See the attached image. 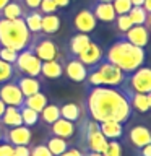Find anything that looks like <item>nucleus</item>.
<instances>
[{
  "mask_svg": "<svg viewBox=\"0 0 151 156\" xmlns=\"http://www.w3.org/2000/svg\"><path fill=\"white\" fill-rule=\"evenodd\" d=\"M83 107L86 115L96 122L127 124L133 114L128 94L122 86H88Z\"/></svg>",
  "mask_w": 151,
  "mask_h": 156,
  "instance_id": "obj_1",
  "label": "nucleus"
},
{
  "mask_svg": "<svg viewBox=\"0 0 151 156\" xmlns=\"http://www.w3.org/2000/svg\"><path fill=\"white\" fill-rule=\"evenodd\" d=\"M104 58L107 62L114 63L125 72L127 75L135 72L136 68L145 65L148 60V51L143 47H136L133 44L127 42L125 39L119 37L115 42H112L107 51H104Z\"/></svg>",
  "mask_w": 151,
  "mask_h": 156,
  "instance_id": "obj_2",
  "label": "nucleus"
},
{
  "mask_svg": "<svg viewBox=\"0 0 151 156\" xmlns=\"http://www.w3.org/2000/svg\"><path fill=\"white\" fill-rule=\"evenodd\" d=\"M33 34L24 24V20H5L0 18V46L23 51L31 46Z\"/></svg>",
  "mask_w": 151,
  "mask_h": 156,
  "instance_id": "obj_3",
  "label": "nucleus"
},
{
  "mask_svg": "<svg viewBox=\"0 0 151 156\" xmlns=\"http://www.w3.org/2000/svg\"><path fill=\"white\" fill-rule=\"evenodd\" d=\"M31 51L37 55V58L41 62H47V60H55L60 58L63 54L58 47V44L54 41L51 36L47 34H33V42H31Z\"/></svg>",
  "mask_w": 151,
  "mask_h": 156,
  "instance_id": "obj_4",
  "label": "nucleus"
},
{
  "mask_svg": "<svg viewBox=\"0 0 151 156\" xmlns=\"http://www.w3.org/2000/svg\"><path fill=\"white\" fill-rule=\"evenodd\" d=\"M41 65L42 62L31 51V47L19 51L16 62L13 63L16 75H24V76H41Z\"/></svg>",
  "mask_w": 151,
  "mask_h": 156,
  "instance_id": "obj_5",
  "label": "nucleus"
},
{
  "mask_svg": "<svg viewBox=\"0 0 151 156\" xmlns=\"http://www.w3.org/2000/svg\"><path fill=\"white\" fill-rule=\"evenodd\" d=\"M122 88L132 93H141V94L149 93L151 91V67L141 65L135 72L128 73Z\"/></svg>",
  "mask_w": 151,
  "mask_h": 156,
  "instance_id": "obj_6",
  "label": "nucleus"
},
{
  "mask_svg": "<svg viewBox=\"0 0 151 156\" xmlns=\"http://www.w3.org/2000/svg\"><path fill=\"white\" fill-rule=\"evenodd\" d=\"M93 68H96L97 72H99V75L102 78V85L104 86H124V83L127 80V73L122 72L117 65L114 63L107 62L106 58H102L96 63V65H93Z\"/></svg>",
  "mask_w": 151,
  "mask_h": 156,
  "instance_id": "obj_7",
  "label": "nucleus"
},
{
  "mask_svg": "<svg viewBox=\"0 0 151 156\" xmlns=\"http://www.w3.org/2000/svg\"><path fill=\"white\" fill-rule=\"evenodd\" d=\"M63 75L73 83H85L88 75V67L81 63L76 57L63 55Z\"/></svg>",
  "mask_w": 151,
  "mask_h": 156,
  "instance_id": "obj_8",
  "label": "nucleus"
},
{
  "mask_svg": "<svg viewBox=\"0 0 151 156\" xmlns=\"http://www.w3.org/2000/svg\"><path fill=\"white\" fill-rule=\"evenodd\" d=\"M72 23H73V29L76 33H85V34H90L97 26V20L94 16V13L90 10V7L78 10L72 20Z\"/></svg>",
  "mask_w": 151,
  "mask_h": 156,
  "instance_id": "obj_9",
  "label": "nucleus"
},
{
  "mask_svg": "<svg viewBox=\"0 0 151 156\" xmlns=\"http://www.w3.org/2000/svg\"><path fill=\"white\" fill-rule=\"evenodd\" d=\"M3 140L10 143L12 146L19 145H31L33 140V132L26 125H18L12 129H3Z\"/></svg>",
  "mask_w": 151,
  "mask_h": 156,
  "instance_id": "obj_10",
  "label": "nucleus"
},
{
  "mask_svg": "<svg viewBox=\"0 0 151 156\" xmlns=\"http://www.w3.org/2000/svg\"><path fill=\"white\" fill-rule=\"evenodd\" d=\"M0 99H2L7 106H13V107H19L23 106L24 96L19 91L18 85L15 83V80L0 83Z\"/></svg>",
  "mask_w": 151,
  "mask_h": 156,
  "instance_id": "obj_11",
  "label": "nucleus"
},
{
  "mask_svg": "<svg viewBox=\"0 0 151 156\" xmlns=\"http://www.w3.org/2000/svg\"><path fill=\"white\" fill-rule=\"evenodd\" d=\"M119 37L125 39L127 42L133 44L136 47L146 49L149 44V39H151V31L145 26V24H133L125 34H122Z\"/></svg>",
  "mask_w": 151,
  "mask_h": 156,
  "instance_id": "obj_12",
  "label": "nucleus"
},
{
  "mask_svg": "<svg viewBox=\"0 0 151 156\" xmlns=\"http://www.w3.org/2000/svg\"><path fill=\"white\" fill-rule=\"evenodd\" d=\"M15 83L18 85L19 91L23 93L24 98L41 93L44 90V81L41 76H24V75H15Z\"/></svg>",
  "mask_w": 151,
  "mask_h": 156,
  "instance_id": "obj_13",
  "label": "nucleus"
},
{
  "mask_svg": "<svg viewBox=\"0 0 151 156\" xmlns=\"http://www.w3.org/2000/svg\"><path fill=\"white\" fill-rule=\"evenodd\" d=\"M127 138H128L132 146H135V150L143 148L145 145L151 143V129L148 125H143V124L133 125L128 129Z\"/></svg>",
  "mask_w": 151,
  "mask_h": 156,
  "instance_id": "obj_14",
  "label": "nucleus"
},
{
  "mask_svg": "<svg viewBox=\"0 0 151 156\" xmlns=\"http://www.w3.org/2000/svg\"><path fill=\"white\" fill-rule=\"evenodd\" d=\"M76 130H78V127L75 122H70V120L63 119V117L57 119L54 124L49 125V135L60 136V138H65V140H72L76 135Z\"/></svg>",
  "mask_w": 151,
  "mask_h": 156,
  "instance_id": "obj_15",
  "label": "nucleus"
},
{
  "mask_svg": "<svg viewBox=\"0 0 151 156\" xmlns=\"http://www.w3.org/2000/svg\"><path fill=\"white\" fill-rule=\"evenodd\" d=\"M76 58H78L81 63H85L88 68H90V67L96 65L99 60H102V58H104V49H102L96 41H91L90 46H88Z\"/></svg>",
  "mask_w": 151,
  "mask_h": 156,
  "instance_id": "obj_16",
  "label": "nucleus"
},
{
  "mask_svg": "<svg viewBox=\"0 0 151 156\" xmlns=\"http://www.w3.org/2000/svg\"><path fill=\"white\" fill-rule=\"evenodd\" d=\"M91 41H93V39L90 37V34L75 33V34L70 37V41H68L67 52L63 54V55H67V57H78L88 46H90Z\"/></svg>",
  "mask_w": 151,
  "mask_h": 156,
  "instance_id": "obj_17",
  "label": "nucleus"
},
{
  "mask_svg": "<svg viewBox=\"0 0 151 156\" xmlns=\"http://www.w3.org/2000/svg\"><path fill=\"white\" fill-rule=\"evenodd\" d=\"M63 76V55L55 60L42 62L41 65V78L44 80H58Z\"/></svg>",
  "mask_w": 151,
  "mask_h": 156,
  "instance_id": "obj_18",
  "label": "nucleus"
},
{
  "mask_svg": "<svg viewBox=\"0 0 151 156\" xmlns=\"http://www.w3.org/2000/svg\"><path fill=\"white\" fill-rule=\"evenodd\" d=\"M90 10L94 13V16L97 21H102V23H114L115 20V12H114V7L112 3H106V2H93L90 5Z\"/></svg>",
  "mask_w": 151,
  "mask_h": 156,
  "instance_id": "obj_19",
  "label": "nucleus"
},
{
  "mask_svg": "<svg viewBox=\"0 0 151 156\" xmlns=\"http://www.w3.org/2000/svg\"><path fill=\"white\" fill-rule=\"evenodd\" d=\"M97 125H99L101 133L106 136V140H122L125 136L124 124L120 122H97Z\"/></svg>",
  "mask_w": 151,
  "mask_h": 156,
  "instance_id": "obj_20",
  "label": "nucleus"
},
{
  "mask_svg": "<svg viewBox=\"0 0 151 156\" xmlns=\"http://www.w3.org/2000/svg\"><path fill=\"white\" fill-rule=\"evenodd\" d=\"M86 115L85 112V107L76 104V102H63V104L60 106V117H63V119L70 120V122H75V124H78L83 117Z\"/></svg>",
  "mask_w": 151,
  "mask_h": 156,
  "instance_id": "obj_21",
  "label": "nucleus"
},
{
  "mask_svg": "<svg viewBox=\"0 0 151 156\" xmlns=\"http://www.w3.org/2000/svg\"><path fill=\"white\" fill-rule=\"evenodd\" d=\"M28 10L23 5L21 0H10V2L3 7V10L0 12V18L5 20H19L24 16Z\"/></svg>",
  "mask_w": 151,
  "mask_h": 156,
  "instance_id": "obj_22",
  "label": "nucleus"
},
{
  "mask_svg": "<svg viewBox=\"0 0 151 156\" xmlns=\"http://www.w3.org/2000/svg\"><path fill=\"white\" fill-rule=\"evenodd\" d=\"M0 125L3 129H12V127H18L23 125L21 120V114H19V107H13V106H7L5 112L0 119Z\"/></svg>",
  "mask_w": 151,
  "mask_h": 156,
  "instance_id": "obj_23",
  "label": "nucleus"
},
{
  "mask_svg": "<svg viewBox=\"0 0 151 156\" xmlns=\"http://www.w3.org/2000/svg\"><path fill=\"white\" fill-rule=\"evenodd\" d=\"M62 26V20L57 13H51V15H42V24H41V33L52 36V34L58 33V29Z\"/></svg>",
  "mask_w": 151,
  "mask_h": 156,
  "instance_id": "obj_24",
  "label": "nucleus"
},
{
  "mask_svg": "<svg viewBox=\"0 0 151 156\" xmlns=\"http://www.w3.org/2000/svg\"><path fill=\"white\" fill-rule=\"evenodd\" d=\"M44 145L49 148V151L54 154V156H58L62 154L63 151L68 150V146H72V143L65 138H60V136H54V135H49L46 140L42 141Z\"/></svg>",
  "mask_w": 151,
  "mask_h": 156,
  "instance_id": "obj_25",
  "label": "nucleus"
},
{
  "mask_svg": "<svg viewBox=\"0 0 151 156\" xmlns=\"http://www.w3.org/2000/svg\"><path fill=\"white\" fill-rule=\"evenodd\" d=\"M24 24L29 29L31 34H39L41 33V24H42V13L39 10H28L24 13Z\"/></svg>",
  "mask_w": 151,
  "mask_h": 156,
  "instance_id": "obj_26",
  "label": "nucleus"
},
{
  "mask_svg": "<svg viewBox=\"0 0 151 156\" xmlns=\"http://www.w3.org/2000/svg\"><path fill=\"white\" fill-rule=\"evenodd\" d=\"M57 119H60V104L57 102H47V106L39 112V120H42V124H46L47 127Z\"/></svg>",
  "mask_w": 151,
  "mask_h": 156,
  "instance_id": "obj_27",
  "label": "nucleus"
},
{
  "mask_svg": "<svg viewBox=\"0 0 151 156\" xmlns=\"http://www.w3.org/2000/svg\"><path fill=\"white\" fill-rule=\"evenodd\" d=\"M127 94H128V99H130V104H132L133 112H138V114H146V112H149L148 101H146V94H141V93H132V91H127Z\"/></svg>",
  "mask_w": 151,
  "mask_h": 156,
  "instance_id": "obj_28",
  "label": "nucleus"
},
{
  "mask_svg": "<svg viewBox=\"0 0 151 156\" xmlns=\"http://www.w3.org/2000/svg\"><path fill=\"white\" fill-rule=\"evenodd\" d=\"M47 102H49V98L46 93H36V94H31V96H28V98H24V101H23V104L24 106H28L29 109H33V111H36V112H41L44 107L47 106Z\"/></svg>",
  "mask_w": 151,
  "mask_h": 156,
  "instance_id": "obj_29",
  "label": "nucleus"
},
{
  "mask_svg": "<svg viewBox=\"0 0 151 156\" xmlns=\"http://www.w3.org/2000/svg\"><path fill=\"white\" fill-rule=\"evenodd\" d=\"M19 114H21V120H23V125L26 127H34L36 124H39V112L29 109L28 106H19Z\"/></svg>",
  "mask_w": 151,
  "mask_h": 156,
  "instance_id": "obj_30",
  "label": "nucleus"
},
{
  "mask_svg": "<svg viewBox=\"0 0 151 156\" xmlns=\"http://www.w3.org/2000/svg\"><path fill=\"white\" fill-rule=\"evenodd\" d=\"M102 156H124V146L120 140H107L106 148L102 150Z\"/></svg>",
  "mask_w": 151,
  "mask_h": 156,
  "instance_id": "obj_31",
  "label": "nucleus"
},
{
  "mask_svg": "<svg viewBox=\"0 0 151 156\" xmlns=\"http://www.w3.org/2000/svg\"><path fill=\"white\" fill-rule=\"evenodd\" d=\"M114 26H115V31L119 33V36H122V34H125L133 24H132L128 15H117L115 20H114Z\"/></svg>",
  "mask_w": 151,
  "mask_h": 156,
  "instance_id": "obj_32",
  "label": "nucleus"
},
{
  "mask_svg": "<svg viewBox=\"0 0 151 156\" xmlns=\"http://www.w3.org/2000/svg\"><path fill=\"white\" fill-rule=\"evenodd\" d=\"M15 75H16V72H15V67L12 63L5 62L0 58V83H5V81H10L13 80Z\"/></svg>",
  "mask_w": 151,
  "mask_h": 156,
  "instance_id": "obj_33",
  "label": "nucleus"
},
{
  "mask_svg": "<svg viewBox=\"0 0 151 156\" xmlns=\"http://www.w3.org/2000/svg\"><path fill=\"white\" fill-rule=\"evenodd\" d=\"M127 15L130 16L132 24H145L146 16H148V13L145 12L143 7H132V10Z\"/></svg>",
  "mask_w": 151,
  "mask_h": 156,
  "instance_id": "obj_34",
  "label": "nucleus"
},
{
  "mask_svg": "<svg viewBox=\"0 0 151 156\" xmlns=\"http://www.w3.org/2000/svg\"><path fill=\"white\" fill-rule=\"evenodd\" d=\"M112 7H114L115 15H127L133 5H132L130 0H114V2H112Z\"/></svg>",
  "mask_w": 151,
  "mask_h": 156,
  "instance_id": "obj_35",
  "label": "nucleus"
},
{
  "mask_svg": "<svg viewBox=\"0 0 151 156\" xmlns=\"http://www.w3.org/2000/svg\"><path fill=\"white\" fill-rule=\"evenodd\" d=\"M16 57H18V51H15L12 47H0V58L8 63H13L16 62Z\"/></svg>",
  "mask_w": 151,
  "mask_h": 156,
  "instance_id": "obj_36",
  "label": "nucleus"
},
{
  "mask_svg": "<svg viewBox=\"0 0 151 156\" xmlns=\"http://www.w3.org/2000/svg\"><path fill=\"white\" fill-rule=\"evenodd\" d=\"M29 156H54L44 143L29 145Z\"/></svg>",
  "mask_w": 151,
  "mask_h": 156,
  "instance_id": "obj_37",
  "label": "nucleus"
},
{
  "mask_svg": "<svg viewBox=\"0 0 151 156\" xmlns=\"http://www.w3.org/2000/svg\"><path fill=\"white\" fill-rule=\"evenodd\" d=\"M39 12L42 15H51V13H57L58 7L55 5L54 0H41V5H39Z\"/></svg>",
  "mask_w": 151,
  "mask_h": 156,
  "instance_id": "obj_38",
  "label": "nucleus"
},
{
  "mask_svg": "<svg viewBox=\"0 0 151 156\" xmlns=\"http://www.w3.org/2000/svg\"><path fill=\"white\" fill-rule=\"evenodd\" d=\"M0 156H13V146L5 140L0 141Z\"/></svg>",
  "mask_w": 151,
  "mask_h": 156,
  "instance_id": "obj_39",
  "label": "nucleus"
},
{
  "mask_svg": "<svg viewBox=\"0 0 151 156\" xmlns=\"http://www.w3.org/2000/svg\"><path fill=\"white\" fill-rule=\"evenodd\" d=\"M13 156H29V145L13 146Z\"/></svg>",
  "mask_w": 151,
  "mask_h": 156,
  "instance_id": "obj_40",
  "label": "nucleus"
},
{
  "mask_svg": "<svg viewBox=\"0 0 151 156\" xmlns=\"http://www.w3.org/2000/svg\"><path fill=\"white\" fill-rule=\"evenodd\" d=\"M58 156H83V150L75 146V145H72V146H68L67 151H63V153L58 154Z\"/></svg>",
  "mask_w": 151,
  "mask_h": 156,
  "instance_id": "obj_41",
  "label": "nucleus"
},
{
  "mask_svg": "<svg viewBox=\"0 0 151 156\" xmlns=\"http://www.w3.org/2000/svg\"><path fill=\"white\" fill-rule=\"evenodd\" d=\"M21 2L26 7V10H37L41 5V0H21Z\"/></svg>",
  "mask_w": 151,
  "mask_h": 156,
  "instance_id": "obj_42",
  "label": "nucleus"
},
{
  "mask_svg": "<svg viewBox=\"0 0 151 156\" xmlns=\"http://www.w3.org/2000/svg\"><path fill=\"white\" fill-rule=\"evenodd\" d=\"M136 156H151V143L145 145L143 148L136 150Z\"/></svg>",
  "mask_w": 151,
  "mask_h": 156,
  "instance_id": "obj_43",
  "label": "nucleus"
},
{
  "mask_svg": "<svg viewBox=\"0 0 151 156\" xmlns=\"http://www.w3.org/2000/svg\"><path fill=\"white\" fill-rule=\"evenodd\" d=\"M54 2H55V5L58 8H65L70 5V0H54Z\"/></svg>",
  "mask_w": 151,
  "mask_h": 156,
  "instance_id": "obj_44",
  "label": "nucleus"
},
{
  "mask_svg": "<svg viewBox=\"0 0 151 156\" xmlns=\"http://www.w3.org/2000/svg\"><path fill=\"white\" fill-rule=\"evenodd\" d=\"M141 7L145 8V12H146V13H151V0H145Z\"/></svg>",
  "mask_w": 151,
  "mask_h": 156,
  "instance_id": "obj_45",
  "label": "nucleus"
},
{
  "mask_svg": "<svg viewBox=\"0 0 151 156\" xmlns=\"http://www.w3.org/2000/svg\"><path fill=\"white\" fill-rule=\"evenodd\" d=\"M83 156H102L97 151H90V150H83Z\"/></svg>",
  "mask_w": 151,
  "mask_h": 156,
  "instance_id": "obj_46",
  "label": "nucleus"
},
{
  "mask_svg": "<svg viewBox=\"0 0 151 156\" xmlns=\"http://www.w3.org/2000/svg\"><path fill=\"white\" fill-rule=\"evenodd\" d=\"M145 26L151 31V13H148V16H146V21H145Z\"/></svg>",
  "mask_w": 151,
  "mask_h": 156,
  "instance_id": "obj_47",
  "label": "nucleus"
},
{
  "mask_svg": "<svg viewBox=\"0 0 151 156\" xmlns=\"http://www.w3.org/2000/svg\"><path fill=\"white\" fill-rule=\"evenodd\" d=\"M5 107H7V104L0 99V119H2V115H3V112H5Z\"/></svg>",
  "mask_w": 151,
  "mask_h": 156,
  "instance_id": "obj_48",
  "label": "nucleus"
},
{
  "mask_svg": "<svg viewBox=\"0 0 151 156\" xmlns=\"http://www.w3.org/2000/svg\"><path fill=\"white\" fill-rule=\"evenodd\" d=\"M130 2H132V5H133V7H141L145 0H130Z\"/></svg>",
  "mask_w": 151,
  "mask_h": 156,
  "instance_id": "obj_49",
  "label": "nucleus"
},
{
  "mask_svg": "<svg viewBox=\"0 0 151 156\" xmlns=\"http://www.w3.org/2000/svg\"><path fill=\"white\" fill-rule=\"evenodd\" d=\"M146 101H148V107H149V111H151V91L146 93Z\"/></svg>",
  "mask_w": 151,
  "mask_h": 156,
  "instance_id": "obj_50",
  "label": "nucleus"
},
{
  "mask_svg": "<svg viewBox=\"0 0 151 156\" xmlns=\"http://www.w3.org/2000/svg\"><path fill=\"white\" fill-rule=\"evenodd\" d=\"M8 2H10V0H0V12H2L3 7H5V5H7Z\"/></svg>",
  "mask_w": 151,
  "mask_h": 156,
  "instance_id": "obj_51",
  "label": "nucleus"
},
{
  "mask_svg": "<svg viewBox=\"0 0 151 156\" xmlns=\"http://www.w3.org/2000/svg\"><path fill=\"white\" fill-rule=\"evenodd\" d=\"M2 140H3V127L0 125V141H2Z\"/></svg>",
  "mask_w": 151,
  "mask_h": 156,
  "instance_id": "obj_52",
  "label": "nucleus"
},
{
  "mask_svg": "<svg viewBox=\"0 0 151 156\" xmlns=\"http://www.w3.org/2000/svg\"><path fill=\"white\" fill-rule=\"evenodd\" d=\"M94 2H106V3H112L114 0H94Z\"/></svg>",
  "mask_w": 151,
  "mask_h": 156,
  "instance_id": "obj_53",
  "label": "nucleus"
},
{
  "mask_svg": "<svg viewBox=\"0 0 151 156\" xmlns=\"http://www.w3.org/2000/svg\"><path fill=\"white\" fill-rule=\"evenodd\" d=\"M0 47H2V46H0Z\"/></svg>",
  "mask_w": 151,
  "mask_h": 156,
  "instance_id": "obj_54",
  "label": "nucleus"
}]
</instances>
